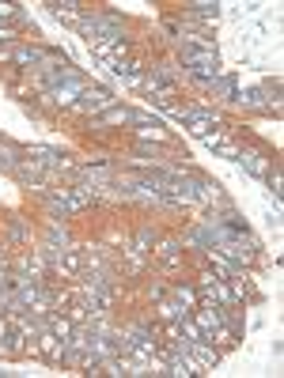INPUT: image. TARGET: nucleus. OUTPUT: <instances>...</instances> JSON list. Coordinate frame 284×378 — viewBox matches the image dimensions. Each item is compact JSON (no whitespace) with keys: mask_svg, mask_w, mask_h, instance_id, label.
<instances>
[{"mask_svg":"<svg viewBox=\"0 0 284 378\" xmlns=\"http://www.w3.org/2000/svg\"><path fill=\"white\" fill-rule=\"evenodd\" d=\"M208 91H212L216 98H235V91H239V83H235V76H216L212 83H208Z\"/></svg>","mask_w":284,"mask_h":378,"instance_id":"10","label":"nucleus"},{"mask_svg":"<svg viewBox=\"0 0 284 378\" xmlns=\"http://www.w3.org/2000/svg\"><path fill=\"white\" fill-rule=\"evenodd\" d=\"M265 178H269V186H273V197H276V201H281V193H284V178H281V166H273V170H269L265 174Z\"/></svg>","mask_w":284,"mask_h":378,"instance_id":"18","label":"nucleus"},{"mask_svg":"<svg viewBox=\"0 0 284 378\" xmlns=\"http://www.w3.org/2000/svg\"><path fill=\"white\" fill-rule=\"evenodd\" d=\"M182 314H190V310H182L175 299H167V295L160 299V318H163V322H178Z\"/></svg>","mask_w":284,"mask_h":378,"instance_id":"15","label":"nucleus"},{"mask_svg":"<svg viewBox=\"0 0 284 378\" xmlns=\"http://www.w3.org/2000/svg\"><path fill=\"white\" fill-rule=\"evenodd\" d=\"M186 15H201V19H212L220 15V4L216 0H193V4H186Z\"/></svg>","mask_w":284,"mask_h":378,"instance_id":"11","label":"nucleus"},{"mask_svg":"<svg viewBox=\"0 0 284 378\" xmlns=\"http://www.w3.org/2000/svg\"><path fill=\"white\" fill-rule=\"evenodd\" d=\"M239 148H243V144H235V140H231V136H228V140H220V144H216V148H212V155H220V159H231V163H235Z\"/></svg>","mask_w":284,"mask_h":378,"instance_id":"17","label":"nucleus"},{"mask_svg":"<svg viewBox=\"0 0 284 378\" xmlns=\"http://www.w3.org/2000/svg\"><path fill=\"white\" fill-rule=\"evenodd\" d=\"M16 15H19V4H4V0H0V23L16 19Z\"/></svg>","mask_w":284,"mask_h":378,"instance_id":"20","label":"nucleus"},{"mask_svg":"<svg viewBox=\"0 0 284 378\" xmlns=\"http://www.w3.org/2000/svg\"><path fill=\"white\" fill-rule=\"evenodd\" d=\"M27 159L34 155V163L42 166V170H76L72 163H65V155L57 148H46V144H31V148H23Z\"/></svg>","mask_w":284,"mask_h":378,"instance_id":"3","label":"nucleus"},{"mask_svg":"<svg viewBox=\"0 0 284 378\" xmlns=\"http://www.w3.org/2000/svg\"><path fill=\"white\" fill-rule=\"evenodd\" d=\"M8 234H12V238H19V242L31 238V231L23 227V219H12V223H8Z\"/></svg>","mask_w":284,"mask_h":378,"instance_id":"19","label":"nucleus"},{"mask_svg":"<svg viewBox=\"0 0 284 378\" xmlns=\"http://www.w3.org/2000/svg\"><path fill=\"white\" fill-rule=\"evenodd\" d=\"M235 163L243 166V170H250L254 178H265V174L273 170V159H269L265 151H250V148H239Z\"/></svg>","mask_w":284,"mask_h":378,"instance_id":"4","label":"nucleus"},{"mask_svg":"<svg viewBox=\"0 0 284 378\" xmlns=\"http://www.w3.org/2000/svg\"><path fill=\"white\" fill-rule=\"evenodd\" d=\"M155 246H160V249H155V254H160V257H163V261H167V265H178V254H182V242L167 238V242H155Z\"/></svg>","mask_w":284,"mask_h":378,"instance_id":"14","label":"nucleus"},{"mask_svg":"<svg viewBox=\"0 0 284 378\" xmlns=\"http://www.w3.org/2000/svg\"><path fill=\"white\" fill-rule=\"evenodd\" d=\"M171 295H175V302L182 310H190V314H193V307H197V299H201L193 284H175V291H171Z\"/></svg>","mask_w":284,"mask_h":378,"instance_id":"9","label":"nucleus"},{"mask_svg":"<svg viewBox=\"0 0 284 378\" xmlns=\"http://www.w3.org/2000/svg\"><path fill=\"white\" fill-rule=\"evenodd\" d=\"M231 102L243 106V110H281V102L269 98V87H239Z\"/></svg>","mask_w":284,"mask_h":378,"instance_id":"2","label":"nucleus"},{"mask_svg":"<svg viewBox=\"0 0 284 378\" xmlns=\"http://www.w3.org/2000/svg\"><path fill=\"white\" fill-rule=\"evenodd\" d=\"M50 57H54V53H50L46 45H19L16 42V49H12V60L23 65V68H42Z\"/></svg>","mask_w":284,"mask_h":378,"instance_id":"6","label":"nucleus"},{"mask_svg":"<svg viewBox=\"0 0 284 378\" xmlns=\"http://www.w3.org/2000/svg\"><path fill=\"white\" fill-rule=\"evenodd\" d=\"M163 295H167V287H163V284H152V287H148V299H155V302H160Z\"/></svg>","mask_w":284,"mask_h":378,"instance_id":"22","label":"nucleus"},{"mask_svg":"<svg viewBox=\"0 0 284 378\" xmlns=\"http://www.w3.org/2000/svg\"><path fill=\"white\" fill-rule=\"evenodd\" d=\"M171 113H175L182 125H193V121H212V125H223V118H220L216 106H175Z\"/></svg>","mask_w":284,"mask_h":378,"instance_id":"5","label":"nucleus"},{"mask_svg":"<svg viewBox=\"0 0 284 378\" xmlns=\"http://www.w3.org/2000/svg\"><path fill=\"white\" fill-rule=\"evenodd\" d=\"M46 242H54V246H72L69 227H65V223H57V219H54V223L46 227Z\"/></svg>","mask_w":284,"mask_h":378,"instance_id":"12","label":"nucleus"},{"mask_svg":"<svg viewBox=\"0 0 284 378\" xmlns=\"http://www.w3.org/2000/svg\"><path fill=\"white\" fill-rule=\"evenodd\" d=\"M186 129H190V133H193V136H197V140H201V136H205V133H212V121H193V125H186Z\"/></svg>","mask_w":284,"mask_h":378,"instance_id":"21","label":"nucleus"},{"mask_svg":"<svg viewBox=\"0 0 284 378\" xmlns=\"http://www.w3.org/2000/svg\"><path fill=\"white\" fill-rule=\"evenodd\" d=\"M46 212H50V216H54V219H69V216H72L69 201H61V197H57V193H50V197H46Z\"/></svg>","mask_w":284,"mask_h":378,"instance_id":"13","label":"nucleus"},{"mask_svg":"<svg viewBox=\"0 0 284 378\" xmlns=\"http://www.w3.org/2000/svg\"><path fill=\"white\" fill-rule=\"evenodd\" d=\"M155 242H160V231H155V227H140V231H137V242H133V246H137V249H152Z\"/></svg>","mask_w":284,"mask_h":378,"instance_id":"16","label":"nucleus"},{"mask_svg":"<svg viewBox=\"0 0 284 378\" xmlns=\"http://www.w3.org/2000/svg\"><path fill=\"white\" fill-rule=\"evenodd\" d=\"M76 174L80 181H91V186H107L110 178H114V166H76Z\"/></svg>","mask_w":284,"mask_h":378,"instance_id":"8","label":"nucleus"},{"mask_svg":"<svg viewBox=\"0 0 284 378\" xmlns=\"http://www.w3.org/2000/svg\"><path fill=\"white\" fill-rule=\"evenodd\" d=\"M110 106H118L114 91H110V87H99V83H87V87L80 91V98L72 102V110H76V113H87V118H99V113H107Z\"/></svg>","mask_w":284,"mask_h":378,"instance_id":"1","label":"nucleus"},{"mask_svg":"<svg viewBox=\"0 0 284 378\" xmlns=\"http://www.w3.org/2000/svg\"><path fill=\"white\" fill-rule=\"evenodd\" d=\"M87 87V80L80 76V80H72V83H65V87H54V91H46V102L50 106H72L80 98V91Z\"/></svg>","mask_w":284,"mask_h":378,"instance_id":"7","label":"nucleus"}]
</instances>
